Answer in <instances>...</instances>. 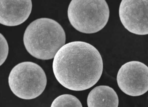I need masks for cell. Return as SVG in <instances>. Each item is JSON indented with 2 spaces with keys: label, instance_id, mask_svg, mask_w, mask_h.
<instances>
[{
  "label": "cell",
  "instance_id": "obj_1",
  "mask_svg": "<svg viewBox=\"0 0 148 107\" xmlns=\"http://www.w3.org/2000/svg\"><path fill=\"white\" fill-rule=\"evenodd\" d=\"M103 61L97 49L84 42L65 44L53 58L52 69L58 82L70 90L80 91L90 88L99 81Z\"/></svg>",
  "mask_w": 148,
  "mask_h": 107
},
{
  "label": "cell",
  "instance_id": "obj_2",
  "mask_svg": "<svg viewBox=\"0 0 148 107\" xmlns=\"http://www.w3.org/2000/svg\"><path fill=\"white\" fill-rule=\"evenodd\" d=\"M66 34L57 21L43 18L32 22L26 28L23 41L27 51L32 56L42 60L53 58L65 43Z\"/></svg>",
  "mask_w": 148,
  "mask_h": 107
},
{
  "label": "cell",
  "instance_id": "obj_3",
  "mask_svg": "<svg viewBox=\"0 0 148 107\" xmlns=\"http://www.w3.org/2000/svg\"><path fill=\"white\" fill-rule=\"evenodd\" d=\"M67 15L75 29L82 33L90 34L98 32L106 25L110 11L105 0H72Z\"/></svg>",
  "mask_w": 148,
  "mask_h": 107
},
{
  "label": "cell",
  "instance_id": "obj_4",
  "mask_svg": "<svg viewBox=\"0 0 148 107\" xmlns=\"http://www.w3.org/2000/svg\"><path fill=\"white\" fill-rule=\"evenodd\" d=\"M12 93L24 99H35L41 95L47 84L45 73L39 65L31 62H24L15 65L8 78Z\"/></svg>",
  "mask_w": 148,
  "mask_h": 107
},
{
  "label": "cell",
  "instance_id": "obj_5",
  "mask_svg": "<svg viewBox=\"0 0 148 107\" xmlns=\"http://www.w3.org/2000/svg\"><path fill=\"white\" fill-rule=\"evenodd\" d=\"M116 80L119 88L126 94L142 95L148 91V67L138 61L127 62L119 69Z\"/></svg>",
  "mask_w": 148,
  "mask_h": 107
},
{
  "label": "cell",
  "instance_id": "obj_6",
  "mask_svg": "<svg viewBox=\"0 0 148 107\" xmlns=\"http://www.w3.org/2000/svg\"><path fill=\"white\" fill-rule=\"evenodd\" d=\"M119 15L123 25L130 32L148 34V0H122Z\"/></svg>",
  "mask_w": 148,
  "mask_h": 107
},
{
  "label": "cell",
  "instance_id": "obj_7",
  "mask_svg": "<svg viewBox=\"0 0 148 107\" xmlns=\"http://www.w3.org/2000/svg\"><path fill=\"white\" fill-rule=\"evenodd\" d=\"M31 0H0V23L16 26L25 22L32 10Z\"/></svg>",
  "mask_w": 148,
  "mask_h": 107
},
{
  "label": "cell",
  "instance_id": "obj_8",
  "mask_svg": "<svg viewBox=\"0 0 148 107\" xmlns=\"http://www.w3.org/2000/svg\"><path fill=\"white\" fill-rule=\"evenodd\" d=\"M117 95L111 87L106 85L97 86L89 93L87 98L88 107H118Z\"/></svg>",
  "mask_w": 148,
  "mask_h": 107
},
{
  "label": "cell",
  "instance_id": "obj_9",
  "mask_svg": "<svg viewBox=\"0 0 148 107\" xmlns=\"http://www.w3.org/2000/svg\"><path fill=\"white\" fill-rule=\"evenodd\" d=\"M50 107H82V106L76 97L64 94L56 97L52 102Z\"/></svg>",
  "mask_w": 148,
  "mask_h": 107
},
{
  "label": "cell",
  "instance_id": "obj_10",
  "mask_svg": "<svg viewBox=\"0 0 148 107\" xmlns=\"http://www.w3.org/2000/svg\"><path fill=\"white\" fill-rule=\"evenodd\" d=\"M0 65L1 66L6 59L9 51L8 42L3 36L0 33Z\"/></svg>",
  "mask_w": 148,
  "mask_h": 107
}]
</instances>
